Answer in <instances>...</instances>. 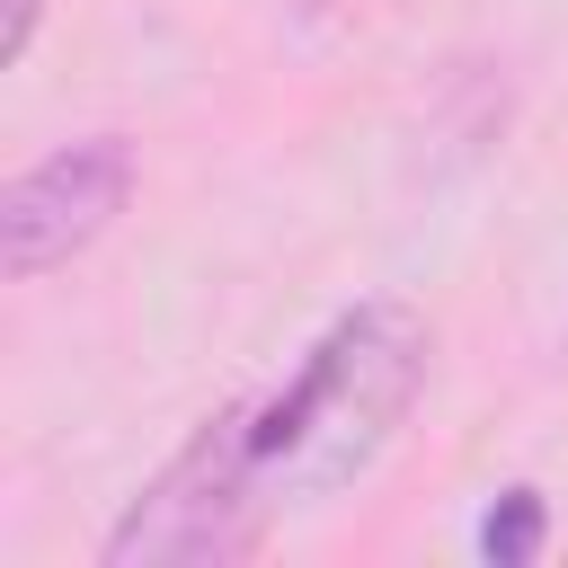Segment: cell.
I'll return each mask as SVG.
<instances>
[{"mask_svg":"<svg viewBox=\"0 0 568 568\" xmlns=\"http://www.w3.org/2000/svg\"><path fill=\"white\" fill-rule=\"evenodd\" d=\"M435 337L408 302H355L320 328L275 399H248V462L275 506H320L355 488L426 390Z\"/></svg>","mask_w":568,"mask_h":568,"instance_id":"obj_1","label":"cell"},{"mask_svg":"<svg viewBox=\"0 0 568 568\" xmlns=\"http://www.w3.org/2000/svg\"><path fill=\"white\" fill-rule=\"evenodd\" d=\"M275 497L248 462V399L213 408L142 488L133 506L106 524L98 559L106 568H231V559H257L266 532H275Z\"/></svg>","mask_w":568,"mask_h":568,"instance_id":"obj_2","label":"cell"},{"mask_svg":"<svg viewBox=\"0 0 568 568\" xmlns=\"http://www.w3.org/2000/svg\"><path fill=\"white\" fill-rule=\"evenodd\" d=\"M133 178H142V160H133L124 133H80V142L27 160L0 186V275L44 284L80 248H98L115 231V213L133 204Z\"/></svg>","mask_w":568,"mask_h":568,"instance_id":"obj_3","label":"cell"},{"mask_svg":"<svg viewBox=\"0 0 568 568\" xmlns=\"http://www.w3.org/2000/svg\"><path fill=\"white\" fill-rule=\"evenodd\" d=\"M541 532H550V506H541V488H497V506L479 515V559H497V568H524L532 550H541Z\"/></svg>","mask_w":568,"mask_h":568,"instance_id":"obj_4","label":"cell"},{"mask_svg":"<svg viewBox=\"0 0 568 568\" xmlns=\"http://www.w3.org/2000/svg\"><path fill=\"white\" fill-rule=\"evenodd\" d=\"M36 27H44V0H9V27H0V62H27V53H36Z\"/></svg>","mask_w":568,"mask_h":568,"instance_id":"obj_5","label":"cell"}]
</instances>
